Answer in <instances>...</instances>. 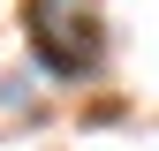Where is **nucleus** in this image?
Instances as JSON below:
<instances>
[{
    "label": "nucleus",
    "mask_w": 159,
    "mask_h": 151,
    "mask_svg": "<svg viewBox=\"0 0 159 151\" xmlns=\"http://www.w3.org/2000/svg\"><path fill=\"white\" fill-rule=\"evenodd\" d=\"M30 53H38V68H53V76H91L106 61L98 15L84 0H30Z\"/></svg>",
    "instance_id": "1"
}]
</instances>
